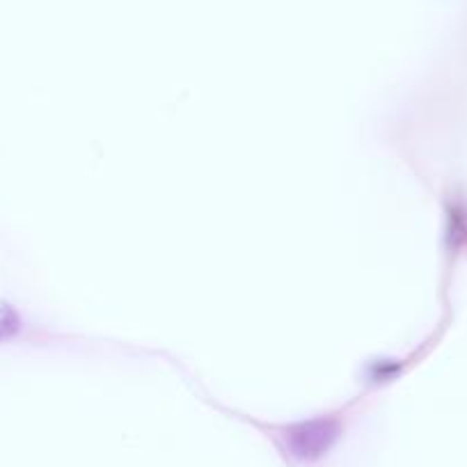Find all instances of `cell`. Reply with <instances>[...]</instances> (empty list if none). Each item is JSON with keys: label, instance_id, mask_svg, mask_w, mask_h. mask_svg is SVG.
I'll list each match as a JSON object with an SVG mask.
<instances>
[{"label": "cell", "instance_id": "6da1fadb", "mask_svg": "<svg viewBox=\"0 0 467 467\" xmlns=\"http://www.w3.org/2000/svg\"><path fill=\"white\" fill-rule=\"evenodd\" d=\"M337 435H339V424L334 419H309V422L289 426L285 431V442L298 461H314L334 445Z\"/></svg>", "mask_w": 467, "mask_h": 467}]
</instances>
